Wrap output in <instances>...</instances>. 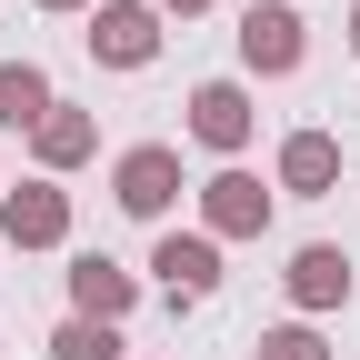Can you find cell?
Here are the masks:
<instances>
[{"mask_svg": "<svg viewBox=\"0 0 360 360\" xmlns=\"http://www.w3.org/2000/svg\"><path fill=\"white\" fill-rule=\"evenodd\" d=\"M130 310H141V281H130L110 250H80V260H70V321H110V330H120Z\"/></svg>", "mask_w": 360, "mask_h": 360, "instance_id": "obj_7", "label": "cell"}, {"mask_svg": "<svg viewBox=\"0 0 360 360\" xmlns=\"http://www.w3.org/2000/svg\"><path fill=\"white\" fill-rule=\"evenodd\" d=\"M51 360H120V330L110 321H60L51 330Z\"/></svg>", "mask_w": 360, "mask_h": 360, "instance_id": "obj_14", "label": "cell"}, {"mask_svg": "<svg viewBox=\"0 0 360 360\" xmlns=\"http://www.w3.org/2000/svg\"><path fill=\"white\" fill-rule=\"evenodd\" d=\"M281 191L290 200L340 191V141H330V130H290V141H281Z\"/></svg>", "mask_w": 360, "mask_h": 360, "instance_id": "obj_10", "label": "cell"}, {"mask_svg": "<svg viewBox=\"0 0 360 360\" xmlns=\"http://www.w3.org/2000/svg\"><path fill=\"white\" fill-rule=\"evenodd\" d=\"M250 360H340V350L310 330V321H281V330H260V340H250Z\"/></svg>", "mask_w": 360, "mask_h": 360, "instance_id": "obj_13", "label": "cell"}, {"mask_svg": "<svg viewBox=\"0 0 360 360\" xmlns=\"http://www.w3.org/2000/svg\"><path fill=\"white\" fill-rule=\"evenodd\" d=\"M250 130H260V110H250V90H240V80H200V90H191V141H200V150L240 160V150H250Z\"/></svg>", "mask_w": 360, "mask_h": 360, "instance_id": "obj_6", "label": "cell"}, {"mask_svg": "<svg viewBox=\"0 0 360 360\" xmlns=\"http://www.w3.org/2000/svg\"><path fill=\"white\" fill-rule=\"evenodd\" d=\"M60 240H70V191L60 180L0 191V250H60Z\"/></svg>", "mask_w": 360, "mask_h": 360, "instance_id": "obj_4", "label": "cell"}, {"mask_svg": "<svg viewBox=\"0 0 360 360\" xmlns=\"http://www.w3.org/2000/svg\"><path fill=\"white\" fill-rule=\"evenodd\" d=\"M30 150H40V180H60V170H80L90 150H101V120H90V110H51L30 130Z\"/></svg>", "mask_w": 360, "mask_h": 360, "instance_id": "obj_12", "label": "cell"}, {"mask_svg": "<svg viewBox=\"0 0 360 360\" xmlns=\"http://www.w3.org/2000/svg\"><path fill=\"white\" fill-rule=\"evenodd\" d=\"M281 290H290V310H340L350 300V250L340 240H300L290 270H281Z\"/></svg>", "mask_w": 360, "mask_h": 360, "instance_id": "obj_9", "label": "cell"}, {"mask_svg": "<svg viewBox=\"0 0 360 360\" xmlns=\"http://www.w3.org/2000/svg\"><path fill=\"white\" fill-rule=\"evenodd\" d=\"M200 231H210V240H260V231H270V191H260L240 160H220V170L200 180Z\"/></svg>", "mask_w": 360, "mask_h": 360, "instance_id": "obj_5", "label": "cell"}, {"mask_svg": "<svg viewBox=\"0 0 360 360\" xmlns=\"http://www.w3.org/2000/svg\"><path fill=\"white\" fill-rule=\"evenodd\" d=\"M90 60L101 70H150L160 60V11L150 0H101L90 11Z\"/></svg>", "mask_w": 360, "mask_h": 360, "instance_id": "obj_3", "label": "cell"}, {"mask_svg": "<svg viewBox=\"0 0 360 360\" xmlns=\"http://www.w3.org/2000/svg\"><path fill=\"white\" fill-rule=\"evenodd\" d=\"M110 200H120L130 220H170V200H180V150H170V141H130V150L110 160Z\"/></svg>", "mask_w": 360, "mask_h": 360, "instance_id": "obj_2", "label": "cell"}, {"mask_svg": "<svg viewBox=\"0 0 360 360\" xmlns=\"http://www.w3.org/2000/svg\"><path fill=\"white\" fill-rule=\"evenodd\" d=\"M300 60H310V20L290 11V0H250V11H240V70L290 80Z\"/></svg>", "mask_w": 360, "mask_h": 360, "instance_id": "obj_1", "label": "cell"}, {"mask_svg": "<svg viewBox=\"0 0 360 360\" xmlns=\"http://www.w3.org/2000/svg\"><path fill=\"white\" fill-rule=\"evenodd\" d=\"M150 270H160L170 300H210V290H220V240H210V231H160V240H150Z\"/></svg>", "mask_w": 360, "mask_h": 360, "instance_id": "obj_8", "label": "cell"}, {"mask_svg": "<svg viewBox=\"0 0 360 360\" xmlns=\"http://www.w3.org/2000/svg\"><path fill=\"white\" fill-rule=\"evenodd\" d=\"M51 110H60L51 70H40V60H0V130H40Z\"/></svg>", "mask_w": 360, "mask_h": 360, "instance_id": "obj_11", "label": "cell"}, {"mask_svg": "<svg viewBox=\"0 0 360 360\" xmlns=\"http://www.w3.org/2000/svg\"><path fill=\"white\" fill-rule=\"evenodd\" d=\"M350 51H360V11H350Z\"/></svg>", "mask_w": 360, "mask_h": 360, "instance_id": "obj_17", "label": "cell"}, {"mask_svg": "<svg viewBox=\"0 0 360 360\" xmlns=\"http://www.w3.org/2000/svg\"><path fill=\"white\" fill-rule=\"evenodd\" d=\"M150 11H180V20H200V11H210V0H150Z\"/></svg>", "mask_w": 360, "mask_h": 360, "instance_id": "obj_15", "label": "cell"}, {"mask_svg": "<svg viewBox=\"0 0 360 360\" xmlns=\"http://www.w3.org/2000/svg\"><path fill=\"white\" fill-rule=\"evenodd\" d=\"M40 11H101V0H40Z\"/></svg>", "mask_w": 360, "mask_h": 360, "instance_id": "obj_16", "label": "cell"}]
</instances>
